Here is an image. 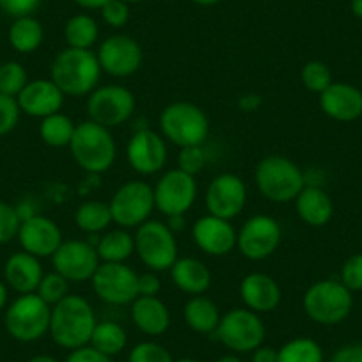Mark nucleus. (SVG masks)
<instances>
[{"mask_svg":"<svg viewBox=\"0 0 362 362\" xmlns=\"http://www.w3.org/2000/svg\"><path fill=\"white\" fill-rule=\"evenodd\" d=\"M100 36V27L96 20L89 15L71 16L64 25V40L69 48L78 50H93Z\"/></svg>","mask_w":362,"mask_h":362,"instance_id":"31","label":"nucleus"},{"mask_svg":"<svg viewBox=\"0 0 362 362\" xmlns=\"http://www.w3.org/2000/svg\"><path fill=\"white\" fill-rule=\"evenodd\" d=\"M192 2L197 6H203V8H210V6L218 4L221 0H192Z\"/></svg>","mask_w":362,"mask_h":362,"instance_id":"56","label":"nucleus"},{"mask_svg":"<svg viewBox=\"0 0 362 362\" xmlns=\"http://www.w3.org/2000/svg\"><path fill=\"white\" fill-rule=\"evenodd\" d=\"M130 305L132 322L146 336L156 337L169 330V308L158 297H137Z\"/></svg>","mask_w":362,"mask_h":362,"instance_id":"25","label":"nucleus"},{"mask_svg":"<svg viewBox=\"0 0 362 362\" xmlns=\"http://www.w3.org/2000/svg\"><path fill=\"white\" fill-rule=\"evenodd\" d=\"M174 286L187 295H204L211 286V272L196 257H177L170 268Z\"/></svg>","mask_w":362,"mask_h":362,"instance_id":"26","label":"nucleus"},{"mask_svg":"<svg viewBox=\"0 0 362 362\" xmlns=\"http://www.w3.org/2000/svg\"><path fill=\"white\" fill-rule=\"evenodd\" d=\"M128 362H174L165 346L155 341H142L132 348Z\"/></svg>","mask_w":362,"mask_h":362,"instance_id":"40","label":"nucleus"},{"mask_svg":"<svg viewBox=\"0 0 362 362\" xmlns=\"http://www.w3.org/2000/svg\"><path fill=\"white\" fill-rule=\"evenodd\" d=\"M254 180L261 196L277 204L295 201L305 187V176L300 167L281 155L264 156L257 163Z\"/></svg>","mask_w":362,"mask_h":362,"instance_id":"4","label":"nucleus"},{"mask_svg":"<svg viewBox=\"0 0 362 362\" xmlns=\"http://www.w3.org/2000/svg\"><path fill=\"white\" fill-rule=\"evenodd\" d=\"M40 6L41 0H0V9L13 18L33 16Z\"/></svg>","mask_w":362,"mask_h":362,"instance_id":"45","label":"nucleus"},{"mask_svg":"<svg viewBox=\"0 0 362 362\" xmlns=\"http://www.w3.org/2000/svg\"><path fill=\"white\" fill-rule=\"evenodd\" d=\"M295 210L300 221L311 228H323L334 215V204L322 187L305 185L295 199Z\"/></svg>","mask_w":362,"mask_h":362,"instance_id":"27","label":"nucleus"},{"mask_svg":"<svg viewBox=\"0 0 362 362\" xmlns=\"http://www.w3.org/2000/svg\"><path fill=\"white\" fill-rule=\"evenodd\" d=\"M123 2H127V4L130 6V4H139V2H144V0H123Z\"/></svg>","mask_w":362,"mask_h":362,"instance_id":"59","label":"nucleus"},{"mask_svg":"<svg viewBox=\"0 0 362 362\" xmlns=\"http://www.w3.org/2000/svg\"><path fill=\"white\" fill-rule=\"evenodd\" d=\"M302 86L311 93L322 95L323 90L332 83V73L330 68L322 61H309L305 62L300 71Z\"/></svg>","mask_w":362,"mask_h":362,"instance_id":"37","label":"nucleus"},{"mask_svg":"<svg viewBox=\"0 0 362 362\" xmlns=\"http://www.w3.org/2000/svg\"><path fill=\"white\" fill-rule=\"evenodd\" d=\"M82 9H102L109 0H73Z\"/></svg>","mask_w":362,"mask_h":362,"instance_id":"52","label":"nucleus"},{"mask_svg":"<svg viewBox=\"0 0 362 362\" xmlns=\"http://www.w3.org/2000/svg\"><path fill=\"white\" fill-rule=\"evenodd\" d=\"M128 343V334L124 330V327H121L116 322H98L96 323L95 330H93V336H90L89 344L93 348H96L102 354L114 357V355H119L124 350Z\"/></svg>","mask_w":362,"mask_h":362,"instance_id":"33","label":"nucleus"},{"mask_svg":"<svg viewBox=\"0 0 362 362\" xmlns=\"http://www.w3.org/2000/svg\"><path fill=\"white\" fill-rule=\"evenodd\" d=\"M96 52L64 48L55 55L50 66V80L69 98L89 96L102 78Z\"/></svg>","mask_w":362,"mask_h":362,"instance_id":"1","label":"nucleus"},{"mask_svg":"<svg viewBox=\"0 0 362 362\" xmlns=\"http://www.w3.org/2000/svg\"><path fill=\"white\" fill-rule=\"evenodd\" d=\"M279 362H323V350L311 337H293L279 348Z\"/></svg>","mask_w":362,"mask_h":362,"instance_id":"35","label":"nucleus"},{"mask_svg":"<svg viewBox=\"0 0 362 362\" xmlns=\"http://www.w3.org/2000/svg\"><path fill=\"white\" fill-rule=\"evenodd\" d=\"M8 304V284L6 281H0V311Z\"/></svg>","mask_w":362,"mask_h":362,"instance_id":"53","label":"nucleus"},{"mask_svg":"<svg viewBox=\"0 0 362 362\" xmlns=\"http://www.w3.org/2000/svg\"><path fill=\"white\" fill-rule=\"evenodd\" d=\"M302 309L318 325H339L354 309V295L341 281L322 279L305 290Z\"/></svg>","mask_w":362,"mask_h":362,"instance_id":"5","label":"nucleus"},{"mask_svg":"<svg viewBox=\"0 0 362 362\" xmlns=\"http://www.w3.org/2000/svg\"><path fill=\"white\" fill-rule=\"evenodd\" d=\"M167 226H169L170 231L176 235V231H181L185 228V215H173V217H167Z\"/></svg>","mask_w":362,"mask_h":362,"instance_id":"51","label":"nucleus"},{"mask_svg":"<svg viewBox=\"0 0 362 362\" xmlns=\"http://www.w3.org/2000/svg\"><path fill=\"white\" fill-rule=\"evenodd\" d=\"M341 283L354 293L362 291V252L348 257L341 267Z\"/></svg>","mask_w":362,"mask_h":362,"instance_id":"43","label":"nucleus"},{"mask_svg":"<svg viewBox=\"0 0 362 362\" xmlns=\"http://www.w3.org/2000/svg\"><path fill=\"white\" fill-rule=\"evenodd\" d=\"M112 221L117 228L134 229L149 221L155 210V192L146 181L132 180L114 192L109 203Z\"/></svg>","mask_w":362,"mask_h":362,"instance_id":"11","label":"nucleus"},{"mask_svg":"<svg viewBox=\"0 0 362 362\" xmlns=\"http://www.w3.org/2000/svg\"><path fill=\"white\" fill-rule=\"evenodd\" d=\"M18 242L22 250L36 257H52L61 247L62 231L57 222L45 215H30L23 218L18 229Z\"/></svg>","mask_w":362,"mask_h":362,"instance_id":"19","label":"nucleus"},{"mask_svg":"<svg viewBox=\"0 0 362 362\" xmlns=\"http://www.w3.org/2000/svg\"><path fill=\"white\" fill-rule=\"evenodd\" d=\"M137 100L128 87L119 83L98 86L87 96V116L90 121L112 128L127 123L135 112Z\"/></svg>","mask_w":362,"mask_h":362,"instance_id":"10","label":"nucleus"},{"mask_svg":"<svg viewBox=\"0 0 362 362\" xmlns=\"http://www.w3.org/2000/svg\"><path fill=\"white\" fill-rule=\"evenodd\" d=\"M43 25L34 16L15 18L11 29H9V45L18 54H33L43 45Z\"/></svg>","mask_w":362,"mask_h":362,"instance_id":"30","label":"nucleus"},{"mask_svg":"<svg viewBox=\"0 0 362 362\" xmlns=\"http://www.w3.org/2000/svg\"><path fill=\"white\" fill-rule=\"evenodd\" d=\"M109 203L103 201H86L75 211V224L87 235H98L112 224Z\"/></svg>","mask_w":362,"mask_h":362,"instance_id":"32","label":"nucleus"},{"mask_svg":"<svg viewBox=\"0 0 362 362\" xmlns=\"http://www.w3.org/2000/svg\"><path fill=\"white\" fill-rule=\"evenodd\" d=\"M283 240V228L272 215L257 214L247 218L238 231L240 254L250 261H263L276 252Z\"/></svg>","mask_w":362,"mask_h":362,"instance_id":"12","label":"nucleus"},{"mask_svg":"<svg viewBox=\"0 0 362 362\" xmlns=\"http://www.w3.org/2000/svg\"><path fill=\"white\" fill-rule=\"evenodd\" d=\"M90 286L110 305H128L139 297V274L127 263H100Z\"/></svg>","mask_w":362,"mask_h":362,"instance_id":"13","label":"nucleus"},{"mask_svg":"<svg viewBox=\"0 0 362 362\" xmlns=\"http://www.w3.org/2000/svg\"><path fill=\"white\" fill-rule=\"evenodd\" d=\"M240 297L247 309L263 315L279 308L283 300V290L272 276L263 272H252L247 274L240 283Z\"/></svg>","mask_w":362,"mask_h":362,"instance_id":"22","label":"nucleus"},{"mask_svg":"<svg viewBox=\"0 0 362 362\" xmlns=\"http://www.w3.org/2000/svg\"><path fill=\"white\" fill-rule=\"evenodd\" d=\"M75 121L66 114L57 112L43 117L40 124V137L50 148H66L75 135Z\"/></svg>","mask_w":362,"mask_h":362,"instance_id":"34","label":"nucleus"},{"mask_svg":"<svg viewBox=\"0 0 362 362\" xmlns=\"http://www.w3.org/2000/svg\"><path fill=\"white\" fill-rule=\"evenodd\" d=\"M96 323V313L89 300L69 293L52 308L48 334L57 346L71 351L89 344Z\"/></svg>","mask_w":362,"mask_h":362,"instance_id":"2","label":"nucleus"},{"mask_svg":"<svg viewBox=\"0 0 362 362\" xmlns=\"http://www.w3.org/2000/svg\"><path fill=\"white\" fill-rule=\"evenodd\" d=\"M215 334L235 354H252L263 344L267 329L257 313L247 308H235L222 316Z\"/></svg>","mask_w":362,"mask_h":362,"instance_id":"9","label":"nucleus"},{"mask_svg":"<svg viewBox=\"0 0 362 362\" xmlns=\"http://www.w3.org/2000/svg\"><path fill=\"white\" fill-rule=\"evenodd\" d=\"M54 270L69 283H86L93 279L100 267V256L95 243L87 240H66L52 256Z\"/></svg>","mask_w":362,"mask_h":362,"instance_id":"15","label":"nucleus"},{"mask_svg":"<svg viewBox=\"0 0 362 362\" xmlns=\"http://www.w3.org/2000/svg\"><path fill=\"white\" fill-rule=\"evenodd\" d=\"M351 13L357 16L358 20H362V0H351Z\"/></svg>","mask_w":362,"mask_h":362,"instance_id":"54","label":"nucleus"},{"mask_svg":"<svg viewBox=\"0 0 362 362\" xmlns=\"http://www.w3.org/2000/svg\"><path fill=\"white\" fill-rule=\"evenodd\" d=\"M96 57L103 73L114 78H128L141 69L144 54L134 37L127 34H114L102 41Z\"/></svg>","mask_w":362,"mask_h":362,"instance_id":"16","label":"nucleus"},{"mask_svg":"<svg viewBox=\"0 0 362 362\" xmlns=\"http://www.w3.org/2000/svg\"><path fill=\"white\" fill-rule=\"evenodd\" d=\"M330 362H362V344H346L332 355Z\"/></svg>","mask_w":362,"mask_h":362,"instance_id":"48","label":"nucleus"},{"mask_svg":"<svg viewBox=\"0 0 362 362\" xmlns=\"http://www.w3.org/2000/svg\"><path fill=\"white\" fill-rule=\"evenodd\" d=\"M160 290H162V283L156 272L149 270L139 274V297H156Z\"/></svg>","mask_w":362,"mask_h":362,"instance_id":"47","label":"nucleus"},{"mask_svg":"<svg viewBox=\"0 0 362 362\" xmlns=\"http://www.w3.org/2000/svg\"><path fill=\"white\" fill-rule=\"evenodd\" d=\"M183 318H185L187 327L194 332L211 334L217 330L222 315L218 311V305L211 298L204 297V295H196L185 304Z\"/></svg>","mask_w":362,"mask_h":362,"instance_id":"28","label":"nucleus"},{"mask_svg":"<svg viewBox=\"0 0 362 362\" xmlns=\"http://www.w3.org/2000/svg\"><path fill=\"white\" fill-rule=\"evenodd\" d=\"M320 109L330 119L351 123L362 116V90L346 82H332L320 95Z\"/></svg>","mask_w":362,"mask_h":362,"instance_id":"23","label":"nucleus"},{"mask_svg":"<svg viewBox=\"0 0 362 362\" xmlns=\"http://www.w3.org/2000/svg\"><path fill=\"white\" fill-rule=\"evenodd\" d=\"M160 134L177 148L203 146L210 135V119L196 103H169L160 114Z\"/></svg>","mask_w":362,"mask_h":362,"instance_id":"6","label":"nucleus"},{"mask_svg":"<svg viewBox=\"0 0 362 362\" xmlns=\"http://www.w3.org/2000/svg\"><path fill=\"white\" fill-rule=\"evenodd\" d=\"M263 105V98L259 95H243L238 100V107L243 112H256Z\"/></svg>","mask_w":362,"mask_h":362,"instance_id":"50","label":"nucleus"},{"mask_svg":"<svg viewBox=\"0 0 362 362\" xmlns=\"http://www.w3.org/2000/svg\"><path fill=\"white\" fill-rule=\"evenodd\" d=\"M174 362H199V361H196V358L185 357V358H180V361H174Z\"/></svg>","mask_w":362,"mask_h":362,"instance_id":"58","label":"nucleus"},{"mask_svg":"<svg viewBox=\"0 0 362 362\" xmlns=\"http://www.w3.org/2000/svg\"><path fill=\"white\" fill-rule=\"evenodd\" d=\"M217 362H243V361L238 357V355H233L231 354V355H224V357L218 358Z\"/></svg>","mask_w":362,"mask_h":362,"instance_id":"57","label":"nucleus"},{"mask_svg":"<svg viewBox=\"0 0 362 362\" xmlns=\"http://www.w3.org/2000/svg\"><path fill=\"white\" fill-rule=\"evenodd\" d=\"M20 224H22V218H20L18 210L9 203L0 201V245H6L18 236Z\"/></svg>","mask_w":362,"mask_h":362,"instance_id":"41","label":"nucleus"},{"mask_svg":"<svg viewBox=\"0 0 362 362\" xmlns=\"http://www.w3.org/2000/svg\"><path fill=\"white\" fill-rule=\"evenodd\" d=\"M169 158L167 141L162 134L151 128H141L127 144V160L135 173L153 176L165 167Z\"/></svg>","mask_w":362,"mask_h":362,"instance_id":"18","label":"nucleus"},{"mask_svg":"<svg viewBox=\"0 0 362 362\" xmlns=\"http://www.w3.org/2000/svg\"><path fill=\"white\" fill-rule=\"evenodd\" d=\"M208 163L206 149L203 146H189V148H180L177 153V169L190 176H197L203 173Z\"/></svg>","mask_w":362,"mask_h":362,"instance_id":"39","label":"nucleus"},{"mask_svg":"<svg viewBox=\"0 0 362 362\" xmlns=\"http://www.w3.org/2000/svg\"><path fill=\"white\" fill-rule=\"evenodd\" d=\"M102 18L112 29H121L130 20V6L123 0H109L102 9Z\"/></svg>","mask_w":362,"mask_h":362,"instance_id":"44","label":"nucleus"},{"mask_svg":"<svg viewBox=\"0 0 362 362\" xmlns=\"http://www.w3.org/2000/svg\"><path fill=\"white\" fill-rule=\"evenodd\" d=\"M68 148L76 165L89 174L107 173L117 158V144L112 132L90 119L76 124Z\"/></svg>","mask_w":362,"mask_h":362,"instance_id":"3","label":"nucleus"},{"mask_svg":"<svg viewBox=\"0 0 362 362\" xmlns=\"http://www.w3.org/2000/svg\"><path fill=\"white\" fill-rule=\"evenodd\" d=\"M27 83H29V76L20 62H0V93L2 95L16 98Z\"/></svg>","mask_w":362,"mask_h":362,"instance_id":"36","label":"nucleus"},{"mask_svg":"<svg viewBox=\"0 0 362 362\" xmlns=\"http://www.w3.org/2000/svg\"><path fill=\"white\" fill-rule=\"evenodd\" d=\"M43 276L45 272L40 257L25 250L11 254L4 264L6 284L20 295L36 293Z\"/></svg>","mask_w":362,"mask_h":362,"instance_id":"24","label":"nucleus"},{"mask_svg":"<svg viewBox=\"0 0 362 362\" xmlns=\"http://www.w3.org/2000/svg\"><path fill=\"white\" fill-rule=\"evenodd\" d=\"M153 192H155V210H158L160 214L165 217L185 215L197 199L196 176H190L177 167L170 169L156 181Z\"/></svg>","mask_w":362,"mask_h":362,"instance_id":"14","label":"nucleus"},{"mask_svg":"<svg viewBox=\"0 0 362 362\" xmlns=\"http://www.w3.org/2000/svg\"><path fill=\"white\" fill-rule=\"evenodd\" d=\"M252 362H279V351L272 346H263L252 351Z\"/></svg>","mask_w":362,"mask_h":362,"instance_id":"49","label":"nucleus"},{"mask_svg":"<svg viewBox=\"0 0 362 362\" xmlns=\"http://www.w3.org/2000/svg\"><path fill=\"white\" fill-rule=\"evenodd\" d=\"M245 204L247 185L238 174L222 173L210 181L204 194V206L210 215L233 221L242 214Z\"/></svg>","mask_w":362,"mask_h":362,"instance_id":"17","label":"nucleus"},{"mask_svg":"<svg viewBox=\"0 0 362 362\" xmlns=\"http://www.w3.org/2000/svg\"><path fill=\"white\" fill-rule=\"evenodd\" d=\"M192 238L204 254L222 257L236 249L238 233L231 221L208 214L197 218L196 224L192 226Z\"/></svg>","mask_w":362,"mask_h":362,"instance_id":"20","label":"nucleus"},{"mask_svg":"<svg viewBox=\"0 0 362 362\" xmlns=\"http://www.w3.org/2000/svg\"><path fill=\"white\" fill-rule=\"evenodd\" d=\"M64 98V93L50 78H37L29 80L22 93L16 96V102L23 114L43 119L61 112Z\"/></svg>","mask_w":362,"mask_h":362,"instance_id":"21","label":"nucleus"},{"mask_svg":"<svg viewBox=\"0 0 362 362\" xmlns=\"http://www.w3.org/2000/svg\"><path fill=\"white\" fill-rule=\"evenodd\" d=\"M27 362H59L57 358H54L52 355H34Z\"/></svg>","mask_w":362,"mask_h":362,"instance_id":"55","label":"nucleus"},{"mask_svg":"<svg viewBox=\"0 0 362 362\" xmlns=\"http://www.w3.org/2000/svg\"><path fill=\"white\" fill-rule=\"evenodd\" d=\"M135 240V254L151 272H165L177 259L176 235L162 221L144 222L139 226Z\"/></svg>","mask_w":362,"mask_h":362,"instance_id":"8","label":"nucleus"},{"mask_svg":"<svg viewBox=\"0 0 362 362\" xmlns=\"http://www.w3.org/2000/svg\"><path fill=\"white\" fill-rule=\"evenodd\" d=\"M64 362H114L112 357L102 354L96 348H93L90 344L82 348H76V350H71V354L66 357Z\"/></svg>","mask_w":362,"mask_h":362,"instance_id":"46","label":"nucleus"},{"mask_svg":"<svg viewBox=\"0 0 362 362\" xmlns=\"http://www.w3.org/2000/svg\"><path fill=\"white\" fill-rule=\"evenodd\" d=\"M52 305H48L37 293L20 295L6 309L4 323L9 336L22 343L41 339L50 330Z\"/></svg>","mask_w":362,"mask_h":362,"instance_id":"7","label":"nucleus"},{"mask_svg":"<svg viewBox=\"0 0 362 362\" xmlns=\"http://www.w3.org/2000/svg\"><path fill=\"white\" fill-rule=\"evenodd\" d=\"M36 293L40 295L48 305L54 308L55 304L64 300L69 295V281L66 279V277H62L59 272L54 270L50 272V274H45L40 286H37Z\"/></svg>","mask_w":362,"mask_h":362,"instance_id":"38","label":"nucleus"},{"mask_svg":"<svg viewBox=\"0 0 362 362\" xmlns=\"http://www.w3.org/2000/svg\"><path fill=\"white\" fill-rule=\"evenodd\" d=\"M96 252L102 263H124L135 254V240L127 229H110L103 236H98Z\"/></svg>","mask_w":362,"mask_h":362,"instance_id":"29","label":"nucleus"},{"mask_svg":"<svg viewBox=\"0 0 362 362\" xmlns=\"http://www.w3.org/2000/svg\"><path fill=\"white\" fill-rule=\"evenodd\" d=\"M20 114L22 110H20L16 98L0 93V137L15 130L20 121Z\"/></svg>","mask_w":362,"mask_h":362,"instance_id":"42","label":"nucleus"}]
</instances>
